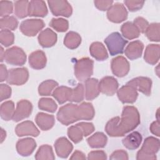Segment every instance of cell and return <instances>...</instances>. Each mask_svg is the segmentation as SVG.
I'll return each mask as SVG.
<instances>
[{
    "label": "cell",
    "instance_id": "obj_1",
    "mask_svg": "<svg viewBox=\"0 0 160 160\" xmlns=\"http://www.w3.org/2000/svg\"><path fill=\"white\" fill-rule=\"evenodd\" d=\"M139 124L140 115L138 109L132 106H126L121 118L116 116L108 121L105 131L111 137H120L134 130Z\"/></svg>",
    "mask_w": 160,
    "mask_h": 160
},
{
    "label": "cell",
    "instance_id": "obj_2",
    "mask_svg": "<svg viewBox=\"0 0 160 160\" xmlns=\"http://www.w3.org/2000/svg\"><path fill=\"white\" fill-rule=\"evenodd\" d=\"M57 119L61 124L66 126L81 120L79 105L68 103L62 106L57 113Z\"/></svg>",
    "mask_w": 160,
    "mask_h": 160
},
{
    "label": "cell",
    "instance_id": "obj_3",
    "mask_svg": "<svg viewBox=\"0 0 160 160\" xmlns=\"http://www.w3.org/2000/svg\"><path fill=\"white\" fill-rule=\"evenodd\" d=\"M159 140L152 136L148 137L144 141L141 148L138 151L136 159L149 160L156 159V154L159 149Z\"/></svg>",
    "mask_w": 160,
    "mask_h": 160
},
{
    "label": "cell",
    "instance_id": "obj_4",
    "mask_svg": "<svg viewBox=\"0 0 160 160\" xmlns=\"http://www.w3.org/2000/svg\"><path fill=\"white\" fill-rule=\"evenodd\" d=\"M94 61L89 58H82L74 64V75L81 82L86 81L92 75Z\"/></svg>",
    "mask_w": 160,
    "mask_h": 160
},
{
    "label": "cell",
    "instance_id": "obj_5",
    "mask_svg": "<svg viewBox=\"0 0 160 160\" xmlns=\"http://www.w3.org/2000/svg\"><path fill=\"white\" fill-rule=\"evenodd\" d=\"M104 42L110 54L115 56L123 53L124 48L128 43V41L125 40L118 32H114L104 39Z\"/></svg>",
    "mask_w": 160,
    "mask_h": 160
},
{
    "label": "cell",
    "instance_id": "obj_6",
    "mask_svg": "<svg viewBox=\"0 0 160 160\" xmlns=\"http://www.w3.org/2000/svg\"><path fill=\"white\" fill-rule=\"evenodd\" d=\"M5 61L10 64L22 66L26 61V54L23 49L18 46H12L5 51Z\"/></svg>",
    "mask_w": 160,
    "mask_h": 160
},
{
    "label": "cell",
    "instance_id": "obj_7",
    "mask_svg": "<svg viewBox=\"0 0 160 160\" xmlns=\"http://www.w3.org/2000/svg\"><path fill=\"white\" fill-rule=\"evenodd\" d=\"M45 24L42 19H29L23 21L20 24L21 32L26 36H34L41 31Z\"/></svg>",
    "mask_w": 160,
    "mask_h": 160
},
{
    "label": "cell",
    "instance_id": "obj_8",
    "mask_svg": "<svg viewBox=\"0 0 160 160\" xmlns=\"http://www.w3.org/2000/svg\"><path fill=\"white\" fill-rule=\"evenodd\" d=\"M48 3L52 14L56 16H62L68 18L72 13V8L67 1H48Z\"/></svg>",
    "mask_w": 160,
    "mask_h": 160
},
{
    "label": "cell",
    "instance_id": "obj_9",
    "mask_svg": "<svg viewBox=\"0 0 160 160\" xmlns=\"http://www.w3.org/2000/svg\"><path fill=\"white\" fill-rule=\"evenodd\" d=\"M29 78V72L26 68L11 69L8 71L6 81L12 85L21 86L25 84Z\"/></svg>",
    "mask_w": 160,
    "mask_h": 160
},
{
    "label": "cell",
    "instance_id": "obj_10",
    "mask_svg": "<svg viewBox=\"0 0 160 160\" xmlns=\"http://www.w3.org/2000/svg\"><path fill=\"white\" fill-rule=\"evenodd\" d=\"M128 11L122 3H115L107 11L108 19L114 23H120L128 18Z\"/></svg>",
    "mask_w": 160,
    "mask_h": 160
},
{
    "label": "cell",
    "instance_id": "obj_11",
    "mask_svg": "<svg viewBox=\"0 0 160 160\" xmlns=\"http://www.w3.org/2000/svg\"><path fill=\"white\" fill-rule=\"evenodd\" d=\"M112 73L119 78L126 76L130 69V65L128 61L122 56H118L113 58L111 64Z\"/></svg>",
    "mask_w": 160,
    "mask_h": 160
},
{
    "label": "cell",
    "instance_id": "obj_12",
    "mask_svg": "<svg viewBox=\"0 0 160 160\" xmlns=\"http://www.w3.org/2000/svg\"><path fill=\"white\" fill-rule=\"evenodd\" d=\"M127 84L132 86L137 91H139L146 96L151 95L152 80L148 77L140 76L133 78L128 81Z\"/></svg>",
    "mask_w": 160,
    "mask_h": 160
},
{
    "label": "cell",
    "instance_id": "obj_13",
    "mask_svg": "<svg viewBox=\"0 0 160 160\" xmlns=\"http://www.w3.org/2000/svg\"><path fill=\"white\" fill-rule=\"evenodd\" d=\"M32 111V103L26 99H22L18 102L12 120L14 122H19L28 118Z\"/></svg>",
    "mask_w": 160,
    "mask_h": 160
},
{
    "label": "cell",
    "instance_id": "obj_14",
    "mask_svg": "<svg viewBox=\"0 0 160 160\" xmlns=\"http://www.w3.org/2000/svg\"><path fill=\"white\" fill-rule=\"evenodd\" d=\"M118 97L122 103H134L138 98L137 90L132 86L126 84L117 91Z\"/></svg>",
    "mask_w": 160,
    "mask_h": 160
},
{
    "label": "cell",
    "instance_id": "obj_15",
    "mask_svg": "<svg viewBox=\"0 0 160 160\" xmlns=\"http://www.w3.org/2000/svg\"><path fill=\"white\" fill-rule=\"evenodd\" d=\"M119 84L112 76H106L99 82V91L107 96H112L118 91Z\"/></svg>",
    "mask_w": 160,
    "mask_h": 160
},
{
    "label": "cell",
    "instance_id": "obj_16",
    "mask_svg": "<svg viewBox=\"0 0 160 160\" xmlns=\"http://www.w3.org/2000/svg\"><path fill=\"white\" fill-rule=\"evenodd\" d=\"M15 132L19 137L25 136L37 137L40 133L39 129L31 121H25L18 124L15 128Z\"/></svg>",
    "mask_w": 160,
    "mask_h": 160
},
{
    "label": "cell",
    "instance_id": "obj_17",
    "mask_svg": "<svg viewBox=\"0 0 160 160\" xmlns=\"http://www.w3.org/2000/svg\"><path fill=\"white\" fill-rule=\"evenodd\" d=\"M54 146L56 154L61 158H67L73 149L72 143L65 137L58 138Z\"/></svg>",
    "mask_w": 160,
    "mask_h": 160
},
{
    "label": "cell",
    "instance_id": "obj_18",
    "mask_svg": "<svg viewBox=\"0 0 160 160\" xmlns=\"http://www.w3.org/2000/svg\"><path fill=\"white\" fill-rule=\"evenodd\" d=\"M36 148L35 140L31 138H26L19 139L16 143V150L22 156L31 155Z\"/></svg>",
    "mask_w": 160,
    "mask_h": 160
},
{
    "label": "cell",
    "instance_id": "obj_19",
    "mask_svg": "<svg viewBox=\"0 0 160 160\" xmlns=\"http://www.w3.org/2000/svg\"><path fill=\"white\" fill-rule=\"evenodd\" d=\"M48 13L46 2L41 0H33L29 2L28 16L45 17Z\"/></svg>",
    "mask_w": 160,
    "mask_h": 160
},
{
    "label": "cell",
    "instance_id": "obj_20",
    "mask_svg": "<svg viewBox=\"0 0 160 160\" xmlns=\"http://www.w3.org/2000/svg\"><path fill=\"white\" fill-rule=\"evenodd\" d=\"M57 34L52 29L46 28L42 30L38 37V42L42 48H50L57 42Z\"/></svg>",
    "mask_w": 160,
    "mask_h": 160
},
{
    "label": "cell",
    "instance_id": "obj_21",
    "mask_svg": "<svg viewBox=\"0 0 160 160\" xmlns=\"http://www.w3.org/2000/svg\"><path fill=\"white\" fill-rule=\"evenodd\" d=\"M47 58L45 53L41 50H37L30 54L29 63L30 66L34 69H41L45 68Z\"/></svg>",
    "mask_w": 160,
    "mask_h": 160
},
{
    "label": "cell",
    "instance_id": "obj_22",
    "mask_svg": "<svg viewBox=\"0 0 160 160\" xmlns=\"http://www.w3.org/2000/svg\"><path fill=\"white\" fill-rule=\"evenodd\" d=\"M144 49L143 43L139 40L131 42L126 48L125 55L131 60L139 58L142 53Z\"/></svg>",
    "mask_w": 160,
    "mask_h": 160
},
{
    "label": "cell",
    "instance_id": "obj_23",
    "mask_svg": "<svg viewBox=\"0 0 160 160\" xmlns=\"http://www.w3.org/2000/svg\"><path fill=\"white\" fill-rule=\"evenodd\" d=\"M159 53L160 46L159 44H148L145 49L144 59L146 62L154 65L159 61Z\"/></svg>",
    "mask_w": 160,
    "mask_h": 160
},
{
    "label": "cell",
    "instance_id": "obj_24",
    "mask_svg": "<svg viewBox=\"0 0 160 160\" xmlns=\"http://www.w3.org/2000/svg\"><path fill=\"white\" fill-rule=\"evenodd\" d=\"M99 81L95 78H89L85 81V98L91 101L97 98L99 94Z\"/></svg>",
    "mask_w": 160,
    "mask_h": 160
},
{
    "label": "cell",
    "instance_id": "obj_25",
    "mask_svg": "<svg viewBox=\"0 0 160 160\" xmlns=\"http://www.w3.org/2000/svg\"><path fill=\"white\" fill-rule=\"evenodd\" d=\"M35 121L41 130L48 131L53 127L55 123V119L53 115L38 112L35 118Z\"/></svg>",
    "mask_w": 160,
    "mask_h": 160
},
{
    "label": "cell",
    "instance_id": "obj_26",
    "mask_svg": "<svg viewBox=\"0 0 160 160\" xmlns=\"http://www.w3.org/2000/svg\"><path fill=\"white\" fill-rule=\"evenodd\" d=\"M142 140V137L141 133L138 131H134L127 135L122 140V142L126 148L129 150H134L139 147Z\"/></svg>",
    "mask_w": 160,
    "mask_h": 160
},
{
    "label": "cell",
    "instance_id": "obj_27",
    "mask_svg": "<svg viewBox=\"0 0 160 160\" xmlns=\"http://www.w3.org/2000/svg\"><path fill=\"white\" fill-rule=\"evenodd\" d=\"M89 52L98 61H104L108 58V54L105 46L100 42H94L89 47Z\"/></svg>",
    "mask_w": 160,
    "mask_h": 160
},
{
    "label": "cell",
    "instance_id": "obj_28",
    "mask_svg": "<svg viewBox=\"0 0 160 160\" xmlns=\"http://www.w3.org/2000/svg\"><path fill=\"white\" fill-rule=\"evenodd\" d=\"M87 142L92 148H102L107 144L108 138L103 132H96L87 139Z\"/></svg>",
    "mask_w": 160,
    "mask_h": 160
},
{
    "label": "cell",
    "instance_id": "obj_29",
    "mask_svg": "<svg viewBox=\"0 0 160 160\" xmlns=\"http://www.w3.org/2000/svg\"><path fill=\"white\" fill-rule=\"evenodd\" d=\"M72 88L61 86L56 88L52 93V96L57 100L59 104H62L69 100L71 95Z\"/></svg>",
    "mask_w": 160,
    "mask_h": 160
},
{
    "label": "cell",
    "instance_id": "obj_30",
    "mask_svg": "<svg viewBox=\"0 0 160 160\" xmlns=\"http://www.w3.org/2000/svg\"><path fill=\"white\" fill-rule=\"evenodd\" d=\"M121 31L122 36L128 39H133L137 38L140 34V32L135 24L129 21L124 23L121 26Z\"/></svg>",
    "mask_w": 160,
    "mask_h": 160
},
{
    "label": "cell",
    "instance_id": "obj_31",
    "mask_svg": "<svg viewBox=\"0 0 160 160\" xmlns=\"http://www.w3.org/2000/svg\"><path fill=\"white\" fill-rule=\"evenodd\" d=\"M81 42V36L76 32H68L64 39V44L69 49H74L77 48Z\"/></svg>",
    "mask_w": 160,
    "mask_h": 160
},
{
    "label": "cell",
    "instance_id": "obj_32",
    "mask_svg": "<svg viewBox=\"0 0 160 160\" xmlns=\"http://www.w3.org/2000/svg\"><path fill=\"white\" fill-rule=\"evenodd\" d=\"M15 112L14 104L12 101H7L1 105V118L4 121H9L12 119Z\"/></svg>",
    "mask_w": 160,
    "mask_h": 160
},
{
    "label": "cell",
    "instance_id": "obj_33",
    "mask_svg": "<svg viewBox=\"0 0 160 160\" xmlns=\"http://www.w3.org/2000/svg\"><path fill=\"white\" fill-rule=\"evenodd\" d=\"M35 159L37 160H53L55 156L51 146L44 144L39 147L35 154Z\"/></svg>",
    "mask_w": 160,
    "mask_h": 160
},
{
    "label": "cell",
    "instance_id": "obj_34",
    "mask_svg": "<svg viewBox=\"0 0 160 160\" xmlns=\"http://www.w3.org/2000/svg\"><path fill=\"white\" fill-rule=\"evenodd\" d=\"M81 114V120H91L95 114L92 104L90 102H84L79 105Z\"/></svg>",
    "mask_w": 160,
    "mask_h": 160
},
{
    "label": "cell",
    "instance_id": "obj_35",
    "mask_svg": "<svg viewBox=\"0 0 160 160\" xmlns=\"http://www.w3.org/2000/svg\"><path fill=\"white\" fill-rule=\"evenodd\" d=\"M58 86V83L52 79L42 82L38 87V92L41 96H50L52 90Z\"/></svg>",
    "mask_w": 160,
    "mask_h": 160
},
{
    "label": "cell",
    "instance_id": "obj_36",
    "mask_svg": "<svg viewBox=\"0 0 160 160\" xmlns=\"http://www.w3.org/2000/svg\"><path fill=\"white\" fill-rule=\"evenodd\" d=\"M68 136L73 142L76 144L82 141L84 134L81 128L76 124L68 129Z\"/></svg>",
    "mask_w": 160,
    "mask_h": 160
},
{
    "label": "cell",
    "instance_id": "obj_37",
    "mask_svg": "<svg viewBox=\"0 0 160 160\" xmlns=\"http://www.w3.org/2000/svg\"><path fill=\"white\" fill-rule=\"evenodd\" d=\"M28 1H16L14 2V14L20 18L22 19L28 16Z\"/></svg>",
    "mask_w": 160,
    "mask_h": 160
},
{
    "label": "cell",
    "instance_id": "obj_38",
    "mask_svg": "<svg viewBox=\"0 0 160 160\" xmlns=\"http://www.w3.org/2000/svg\"><path fill=\"white\" fill-rule=\"evenodd\" d=\"M159 23L158 22L149 24L145 31V34L150 41L154 42L159 41Z\"/></svg>",
    "mask_w": 160,
    "mask_h": 160
},
{
    "label": "cell",
    "instance_id": "obj_39",
    "mask_svg": "<svg viewBox=\"0 0 160 160\" xmlns=\"http://www.w3.org/2000/svg\"><path fill=\"white\" fill-rule=\"evenodd\" d=\"M38 108L42 111L49 112H54L58 108L56 102L51 98H42L38 102Z\"/></svg>",
    "mask_w": 160,
    "mask_h": 160
},
{
    "label": "cell",
    "instance_id": "obj_40",
    "mask_svg": "<svg viewBox=\"0 0 160 160\" xmlns=\"http://www.w3.org/2000/svg\"><path fill=\"white\" fill-rule=\"evenodd\" d=\"M18 26V21L14 16H6L0 19V28L1 30H15Z\"/></svg>",
    "mask_w": 160,
    "mask_h": 160
},
{
    "label": "cell",
    "instance_id": "obj_41",
    "mask_svg": "<svg viewBox=\"0 0 160 160\" xmlns=\"http://www.w3.org/2000/svg\"><path fill=\"white\" fill-rule=\"evenodd\" d=\"M84 98V86L81 83H78L76 88L72 89L71 95L69 101L80 102L83 101Z\"/></svg>",
    "mask_w": 160,
    "mask_h": 160
},
{
    "label": "cell",
    "instance_id": "obj_42",
    "mask_svg": "<svg viewBox=\"0 0 160 160\" xmlns=\"http://www.w3.org/2000/svg\"><path fill=\"white\" fill-rule=\"evenodd\" d=\"M49 26L58 32H65L69 28L68 21L64 18H52L49 22Z\"/></svg>",
    "mask_w": 160,
    "mask_h": 160
},
{
    "label": "cell",
    "instance_id": "obj_43",
    "mask_svg": "<svg viewBox=\"0 0 160 160\" xmlns=\"http://www.w3.org/2000/svg\"><path fill=\"white\" fill-rule=\"evenodd\" d=\"M14 35L9 30L3 29L0 32V42L2 45L8 47L14 43Z\"/></svg>",
    "mask_w": 160,
    "mask_h": 160
},
{
    "label": "cell",
    "instance_id": "obj_44",
    "mask_svg": "<svg viewBox=\"0 0 160 160\" xmlns=\"http://www.w3.org/2000/svg\"><path fill=\"white\" fill-rule=\"evenodd\" d=\"M13 4L11 1H0V16L2 18L9 16L12 12Z\"/></svg>",
    "mask_w": 160,
    "mask_h": 160
},
{
    "label": "cell",
    "instance_id": "obj_45",
    "mask_svg": "<svg viewBox=\"0 0 160 160\" xmlns=\"http://www.w3.org/2000/svg\"><path fill=\"white\" fill-rule=\"evenodd\" d=\"M125 5L130 11H136L142 8L144 5V1H133L126 0L124 1Z\"/></svg>",
    "mask_w": 160,
    "mask_h": 160
},
{
    "label": "cell",
    "instance_id": "obj_46",
    "mask_svg": "<svg viewBox=\"0 0 160 160\" xmlns=\"http://www.w3.org/2000/svg\"><path fill=\"white\" fill-rule=\"evenodd\" d=\"M133 23L138 28L139 32L144 33L148 26H149V22L146 19L142 17H137L134 19Z\"/></svg>",
    "mask_w": 160,
    "mask_h": 160
},
{
    "label": "cell",
    "instance_id": "obj_47",
    "mask_svg": "<svg viewBox=\"0 0 160 160\" xmlns=\"http://www.w3.org/2000/svg\"><path fill=\"white\" fill-rule=\"evenodd\" d=\"M11 88L9 86L6 84H0V101H2L4 99L9 98L11 96Z\"/></svg>",
    "mask_w": 160,
    "mask_h": 160
},
{
    "label": "cell",
    "instance_id": "obj_48",
    "mask_svg": "<svg viewBox=\"0 0 160 160\" xmlns=\"http://www.w3.org/2000/svg\"><path fill=\"white\" fill-rule=\"evenodd\" d=\"M78 125L81 128L84 136L86 137L92 133L95 129V128L92 122H81L78 123Z\"/></svg>",
    "mask_w": 160,
    "mask_h": 160
},
{
    "label": "cell",
    "instance_id": "obj_49",
    "mask_svg": "<svg viewBox=\"0 0 160 160\" xmlns=\"http://www.w3.org/2000/svg\"><path fill=\"white\" fill-rule=\"evenodd\" d=\"M88 159L94 160V159H107V155L104 151H92L89 152L88 155Z\"/></svg>",
    "mask_w": 160,
    "mask_h": 160
},
{
    "label": "cell",
    "instance_id": "obj_50",
    "mask_svg": "<svg viewBox=\"0 0 160 160\" xmlns=\"http://www.w3.org/2000/svg\"><path fill=\"white\" fill-rule=\"evenodd\" d=\"M110 159H122V160H128L129 159L128 154L126 151L122 149H119L114 151L109 157Z\"/></svg>",
    "mask_w": 160,
    "mask_h": 160
},
{
    "label": "cell",
    "instance_id": "obj_51",
    "mask_svg": "<svg viewBox=\"0 0 160 160\" xmlns=\"http://www.w3.org/2000/svg\"><path fill=\"white\" fill-rule=\"evenodd\" d=\"M95 6L100 11H108V9L112 5V1H101L97 0L94 1Z\"/></svg>",
    "mask_w": 160,
    "mask_h": 160
},
{
    "label": "cell",
    "instance_id": "obj_52",
    "mask_svg": "<svg viewBox=\"0 0 160 160\" xmlns=\"http://www.w3.org/2000/svg\"><path fill=\"white\" fill-rule=\"evenodd\" d=\"M150 131L154 135L159 137L160 136L159 132V120H156L152 122L150 126Z\"/></svg>",
    "mask_w": 160,
    "mask_h": 160
},
{
    "label": "cell",
    "instance_id": "obj_53",
    "mask_svg": "<svg viewBox=\"0 0 160 160\" xmlns=\"http://www.w3.org/2000/svg\"><path fill=\"white\" fill-rule=\"evenodd\" d=\"M8 75V71L6 66L3 64L0 65V81L3 82L5 80L6 81Z\"/></svg>",
    "mask_w": 160,
    "mask_h": 160
},
{
    "label": "cell",
    "instance_id": "obj_54",
    "mask_svg": "<svg viewBox=\"0 0 160 160\" xmlns=\"http://www.w3.org/2000/svg\"><path fill=\"white\" fill-rule=\"evenodd\" d=\"M86 158L85 156V154L78 150L75 151L72 156L70 157V159H86Z\"/></svg>",
    "mask_w": 160,
    "mask_h": 160
},
{
    "label": "cell",
    "instance_id": "obj_55",
    "mask_svg": "<svg viewBox=\"0 0 160 160\" xmlns=\"http://www.w3.org/2000/svg\"><path fill=\"white\" fill-rule=\"evenodd\" d=\"M6 137V132L2 128H1V143H2L4 141Z\"/></svg>",
    "mask_w": 160,
    "mask_h": 160
},
{
    "label": "cell",
    "instance_id": "obj_56",
    "mask_svg": "<svg viewBox=\"0 0 160 160\" xmlns=\"http://www.w3.org/2000/svg\"><path fill=\"white\" fill-rule=\"evenodd\" d=\"M4 54H5V51H4V49L2 47H1V50H0V58H1V62H2L4 60Z\"/></svg>",
    "mask_w": 160,
    "mask_h": 160
}]
</instances>
